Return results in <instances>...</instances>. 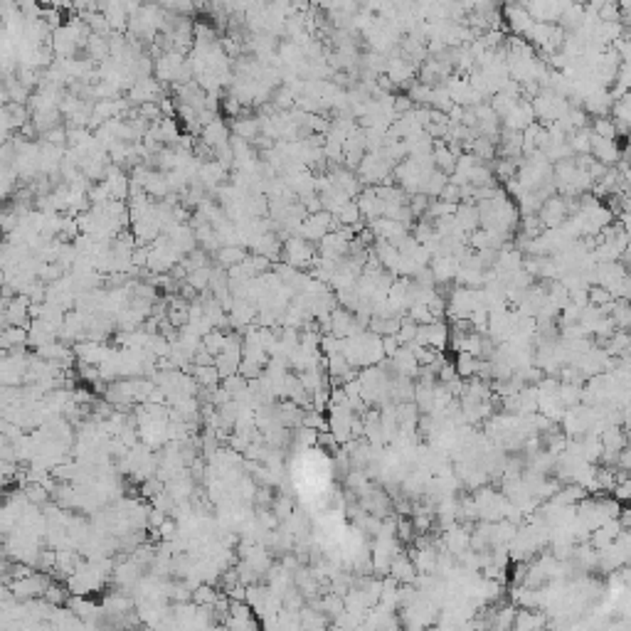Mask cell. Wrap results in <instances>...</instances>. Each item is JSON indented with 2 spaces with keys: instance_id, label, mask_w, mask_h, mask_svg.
Masks as SVG:
<instances>
[{
  "instance_id": "6da1fadb",
  "label": "cell",
  "mask_w": 631,
  "mask_h": 631,
  "mask_svg": "<svg viewBox=\"0 0 631 631\" xmlns=\"http://www.w3.org/2000/svg\"><path fill=\"white\" fill-rule=\"evenodd\" d=\"M222 259L224 264H234V262H242V252L239 249H222Z\"/></svg>"
}]
</instances>
